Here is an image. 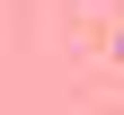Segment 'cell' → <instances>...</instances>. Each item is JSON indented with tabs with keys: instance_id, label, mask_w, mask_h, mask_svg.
<instances>
[{
	"instance_id": "cell-1",
	"label": "cell",
	"mask_w": 124,
	"mask_h": 115,
	"mask_svg": "<svg viewBox=\"0 0 124 115\" xmlns=\"http://www.w3.org/2000/svg\"><path fill=\"white\" fill-rule=\"evenodd\" d=\"M115 53H124V27H115Z\"/></svg>"
}]
</instances>
